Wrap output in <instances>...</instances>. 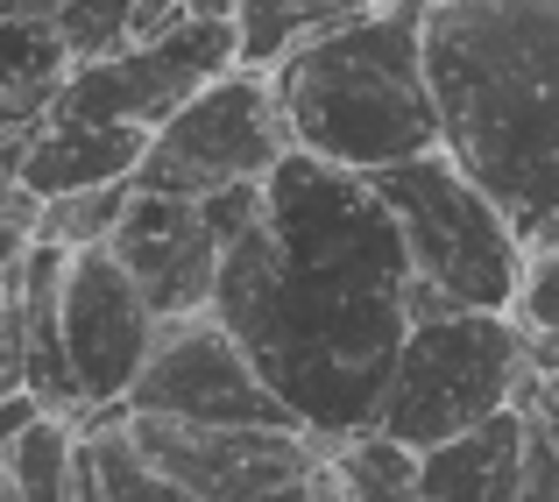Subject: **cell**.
<instances>
[{"label": "cell", "mask_w": 559, "mask_h": 502, "mask_svg": "<svg viewBox=\"0 0 559 502\" xmlns=\"http://www.w3.org/2000/svg\"><path fill=\"white\" fill-rule=\"evenodd\" d=\"M213 319L305 432H369L411 333V255L382 191L290 150L262 177V219L219 248Z\"/></svg>", "instance_id": "6da1fadb"}, {"label": "cell", "mask_w": 559, "mask_h": 502, "mask_svg": "<svg viewBox=\"0 0 559 502\" xmlns=\"http://www.w3.org/2000/svg\"><path fill=\"white\" fill-rule=\"evenodd\" d=\"M439 150L518 227L559 248V0H425Z\"/></svg>", "instance_id": "7a4b0ae2"}, {"label": "cell", "mask_w": 559, "mask_h": 502, "mask_svg": "<svg viewBox=\"0 0 559 502\" xmlns=\"http://www.w3.org/2000/svg\"><path fill=\"white\" fill-rule=\"evenodd\" d=\"M290 150L341 170H390L439 150V99L425 71V0H369L270 71Z\"/></svg>", "instance_id": "3957f363"}, {"label": "cell", "mask_w": 559, "mask_h": 502, "mask_svg": "<svg viewBox=\"0 0 559 502\" xmlns=\"http://www.w3.org/2000/svg\"><path fill=\"white\" fill-rule=\"evenodd\" d=\"M396 234L411 255V319L432 312H510L524 290L532 248L503 219V205L475 184L447 150H425L411 164L376 170Z\"/></svg>", "instance_id": "277c9868"}, {"label": "cell", "mask_w": 559, "mask_h": 502, "mask_svg": "<svg viewBox=\"0 0 559 502\" xmlns=\"http://www.w3.org/2000/svg\"><path fill=\"white\" fill-rule=\"evenodd\" d=\"M532 347L510 312H432L411 319L404 354L390 368L376 432L404 439L411 453L496 418L532 396Z\"/></svg>", "instance_id": "5b68a950"}, {"label": "cell", "mask_w": 559, "mask_h": 502, "mask_svg": "<svg viewBox=\"0 0 559 502\" xmlns=\"http://www.w3.org/2000/svg\"><path fill=\"white\" fill-rule=\"evenodd\" d=\"M290 156V128L276 107L270 71L234 64L205 93H191L170 121L150 128L135 184L142 191H178V199H205L219 184H262Z\"/></svg>", "instance_id": "8992f818"}, {"label": "cell", "mask_w": 559, "mask_h": 502, "mask_svg": "<svg viewBox=\"0 0 559 502\" xmlns=\"http://www.w3.org/2000/svg\"><path fill=\"white\" fill-rule=\"evenodd\" d=\"M241 64V36L234 14H185L164 36L121 43L107 57H85L57 85V121H114V128H156L185 107L191 93H205L213 79Z\"/></svg>", "instance_id": "52a82bcc"}, {"label": "cell", "mask_w": 559, "mask_h": 502, "mask_svg": "<svg viewBox=\"0 0 559 502\" xmlns=\"http://www.w3.org/2000/svg\"><path fill=\"white\" fill-rule=\"evenodd\" d=\"M128 410L191 418V425H298L284 410V396L262 382V368L248 361V347L213 312L156 326V347L142 361L135 390H128Z\"/></svg>", "instance_id": "ba28073f"}, {"label": "cell", "mask_w": 559, "mask_h": 502, "mask_svg": "<svg viewBox=\"0 0 559 502\" xmlns=\"http://www.w3.org/2000/svg\"><path fill=\"white\" fill-rule=\"evenodd\" d=\"M128 432L191 502H248L276 481L312 475L319 461V432H305V425H191L135 410Z\"/></svg>", "instance_id": "9c48e42d"}, {"label": "cell", "mask_w": 559, "mask_h": 502, "mask_svg": "<svg viewBox=\"0 0 559 502\" xmlns=\"http://www.w3.org/2000/svg\"><path fill=\"white\" fill-rule=\"evenodd\" d=\"M164 319L150 312V298L135 290V276L121 270L114 248H79L64 270V354L79 375V404H128L142 361L156 347ZM79 410V418H85Z\"/></svg>", "instance_id": "30bf717a"}, {"label": "cell", "mask_w": 559, "mask_h": 502, "mask_svg": "<svg viewBox=\"0 0 559 502\" xmlns=\"http://www.w3.org/2000/svg\"><path fill=\"white\" fill-rule=\"evenodd\" d=\"M114 255L135 276V290L150 298L156 319H191L213 312V284H219V234L205 227L199 199L178 191H142L128 199L121 227H114Z\"/></svg>", "instance_id": "8fae6325"}, {"label": "cell", "mask_w": 559, "mask_h": 502, "mask_svg": "<svg viewBox=\"0 0 559 502\" xmlns=\"http://www.w3.org/2000/svg\"><path fill=\"white\" fill-rule=\"evenodd\" d=\"M532 439H538V418L524 404H510V410H496V418L425 446L418 453L425 502H518L524 467H532Z\"/></svg>", "instance_id": "7c38bea8"}, {"label": "cell", "mask_w": 559, "mask_h": 502, "mask_svg": "<svg viewBox=\"0 0 559 502\" xmlns=\"http://www.w3.org/2000/svg\"><path fill=\"white\" fill-rule=\"evenodd\" d=\"M150 128H114V121H43L22 150V184L36 199H64V191H93V184H121L142 170Z\"/></svg>", "instance_id": "4fadbf2b"}, {"label": "cell", "mask_w": 559, "mask_h": 502, "mask_svg": "<svg viewBox=\"0 0 559 502\" xmlns=\"http://www.w3.org/2000/svg\"><path fill=\"white\" fill-rule=\"evenodd\" d=\"M312 495L319 502H425L418 489V453L390 432H347V439H319L312 461Z\"/></svg>", "instance_id": "5bb4252c"}, {"label": "cell", "mask_w": 559, "mask_h": 502, "mask_svg": "<svg viewBox=\"0 0 559 502\" xmlns=\"http://www.w3.org/2000/svg\"><path fill=\"white\" fill-rule=\"evenodd\" d=\"M71 502H191V495L135 446L128 425H99L79 446V489H71Z\"/></svg>", "instance_id": "9a60e30c"}, {"label": "cell", "mask_w": 559, "mask_h": 502, "mask_svg": "<svg viewBox=\"0 0 559 502\" xmlns=\"http://www.w3.org/2000/svg\"><path fill=\"white\" fill-rule=\"evenodd\" d=\"M369 0H234V36H241L248 71H276L290 50H305L312 36H326L333 22L361 14Z\"/></svg>", "instance_id": "2e32d148"}, {"label": "cell", "mask_w": 559, "mask_h": 502, "mask_svg": "<svg viewBox=\"0 0 559 502\" xmlns=\"http://www.w3.org/2000/svg\"><path fill=\"white\" fill-rule=\"evenodd\" d=\"M79 446H85L79 418L43 410L14 446H0V467L22 489V502H71V489H79Z\"/></svg>", "instance_id": "e0dca14e"}, {"label": "cell", "mask_w": 559, "mask_h": 502, "mask_svg": "<svg viewBox=\"0 0 559 502\" xmlns=\"http://www.w3.org/2000/svg\"><path fill=\"white\" fill-rule=\"evenodd\" d=\"M79 64L64 28L50 14H0V93H36V85H64Z\"/></svg>", "instance_id": "ac0fdd59"}, {"label": "cell", "mask_w": 559, "mask_h": 502, "mask_svg": "<svg viewBox=\"0 0 559 502\" xmlns=\"http://www.w3.org/2000/svg\"><path fill=\"white\" fill-rule=\"evenodd\" d=\"M128 199H135V177L121 184H93V191H64V199H43L36 213V241H57V248H107L114 227H121Z\"/></svg>", "instance_id": "d6986e66"}, {"label": "cell", "mask_w": 559, "mask_h": 502, "mask_svg": "<svg viewBox=\"0 0 559 502\" xmlns=\"http://www.w3.org/2000/svg\"><path fill=\"white\" fill-rule=\"evenodd\" d=\"M128 22H135V0H71L64 14H57V28H64L71 57H107L128 43Z\"/></svg>", "instance_id": "ffe728a7"}, {"label": "cell", "mask_w": 559, "mask_h": 502, "mask_svg": "<svg viewBox=\"0 0 559 502\" xmlns=\"http://www.w3.org/2000/svg\"><path fill=\"white\" fill-rule=\"evenodd\" d=\"M510 319H518L524 333H559V248H538V255L524 262V290H518V304H510Z\"/></svg>", "instance_id": "44dd1931"}, {"label": "cell", "mask_w": 559, "mask_h": 502, "mask_svg": "<svg viewBox=\"0 0 559 502\" xmlns=\"http://www.w3.org/2000/svg\"><path fill=\"white\" fill-rule=\"evenodd\" d=\"M199 213H205V227L219 234V248H227V241H241V234L262 219V184H219V191L199 199Z\"/></svg>", "instance_id": "7402d4cb"}, {"label": "cell", "mask_w": 559, "mask_h": 502, "mask_svg": "<svg viewBox=\"0 0 559 502\" xmlns=\"http://www.w3.org/2000/svg\"><path fill=\"white\" fill-rule=\"evenodd\" d=\"M518 502H559V446H552L546 425H538V439H532V467H524V495Z\"/></svg>", "instance_id": "603a6c76"}, {"label": "cell", "mask_w": 559, "mask_h": 502, "mask_svg": "<svg viewBox=\"0 0 559 502\" xmlns=\"http://www.w3.org/2000/svg\"><path fill=\"white\" fill-rule=\"evenodd\" d=\"M36 418H43V396L36 390H8V396H0V446H14Z\"/></svg>", "instance_id": "cb8c5ba5"}, {"label": "cell", "mask_w": 559, "mask_h": 502, "mask_svg": "<svg viewBox=\"0 0 559 502\" xmlns=\"http://www.w3.org/2000/svg\"><path fill=\"white\" fill-rule=\"evenodd\" d=\"M248 502H319V495H312V475H298V481H276V489H262Z\"/></svg>", "instance_id": "d4e9b609"}, {"label": "cell", "mask_w": 559, "mask_h": 502, "mask_svg": "<svg viewBox=\"0 0 559 502\" xmlns=\"http://www.w3.org/2000/svg\"><path fill=\"white\" fill-rule=\"evenodd\" d=\"M64 8H71V0H0V14H50V22Z\"/></svg>", "instance_id": "484cf974"}, {"label": "cell", "mask_w": 559, "mask_h": 502, "mask_svg": "<svg viewBox=\"0 0 559 502\" xmlns=\"http://www.w3.org/2000/svg\"><path fill=\"white\" fill-rule=\"evenodd\" d=\"M199 14H234V0H191Z\"/></svg>", "instance_id": "4316f807"}, {"label": "cell", "mask_w": 559, "mask_h": 502, "mask_svg": "<svg viewBox=\"0 0 559 502\" xmlns=\"http://www.w3.org/2000/svg\"><path fill=\"white\" fill-rule=\"evenodd\" d=\"M546 432H552V425H546ZM552 446H559V432H552Z\"/></svg>", "instance_id": "83f0119b"}]
</instances>
